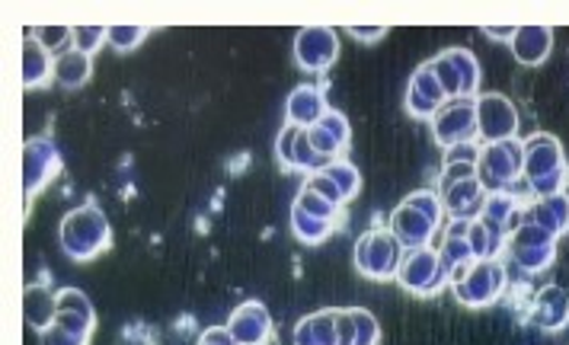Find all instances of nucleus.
I'll return each mask as SVG.
<instances>
[{
    "mask_svg": "<svg viewBox=\"0 0 569 345\" xmlns=\"http://www.w3.org/2000/svg\"><path fill=\"white\" fill-rule=\"evenodd\" d=\"M521 151H525V183L538 199L557 195V192L567 189V154H563V144L553 134H531L528 141H521Z\"/></svg>",
    "mask_w": 569,
    "mask_h": 345,
    "instance_id": "nucleus-1",
    "label": "nucleus"
},
{
    "mask_svg": "<svg viewBox=\"0 0 569 345\" xmlns=\"http://www.w3.org/2000/svg\"><path fill=\"white\" fill-rule=\"evenodd\" d=\"M109 240H112L109 221L97 205H80L61 221V250L78 263L100 256Z\"/></svg>",
    "mask_w": 569,
    "mask_h": 345,
    "instance_id": "nucleus-2",
    "label": "nucleus"
},
{
    "mask_svg": "<svg viewBox=\"0 0 569 345\" xmlns=\"http://www.w3.org/2000/svg\"><path fill=\"white\" fill-rule=\"evenodd\" d=\"M441 199L436 192H413L410 199L400 202V209L390 217V231L400 237L407 250L413 246H429L441 221Z\"/></svg>",
    "mask_w": 569,
    "mask_h": 345,
    "instance_id": "nucleus-3",
    "label": "nucleus"
},
{
    "mask_svg": "<svg viewBox=\"0 0 569 345\" xmlns=\"http://www.w3.org/2000/svg\"><path fill=\"white\" fill-rule=\"evenodd\" d=\"M448 285L467 307H487L506 292V268L499 266V260H467L455 266Z\"/></svg>",
    "mask_w": 569,
    "mask_h": 345,
    "instance_id": "nucleus-4",
    "label": "nucleus"
},
{
    "mask_svg": "<svg viewBox=\"0 0 569 345\" xmlns=\"http://www.w3.org/2000/svg\"><path fill=\"white\" fill-rule=\"evenodd\" d=\"M525 176V151L521 141H499L480 148L477 180L487 192H509Z\"/></svg>",
    "mask_w": 569,
    "mask_h": 345,
    "instance_id": "nucleus-5",
    "label": "nucleus"
},
{
    "mask_svg": "<svg viewBox=\"0 0 569 345\" xmlns=\"http://www.w3.org/2000/svg\"><path fill=\"white\" fill-rule=\"evenodd\" d=\"M403 253L407 246L400 243V237L390 227H378V231L362 234L356 243V266L368 278H397Z\"/></svg>",
    "mask_w": 569,
    "mask_h": 345,
    "instance_id": "nucleus-6",
    "label": "nucleus"
},
{
    "mask_svg": "<svg viewBox=\"0 0 569 345\" xmlns=\"http://www.w3.org/2000/svg\"><path fill=\"white\" fill-rule=\"evenodd\" d=\"M397 282L413 294H436L448 282L445 268H441V253L436 246H413L403 253L400 268H397Z\"/></svg>",
    "mask_w": 569,
    "mask_h": 345,
    "instance_id": "nucleus-7",
    "label": "nucleus"
},
{
    "mask_svg": "<svg viewBox=\"0 0 569 345\" xmlns=\"http://www.w3.org/2000/svg\"><path fill=\"white\" fill-rule=\"evenodd\" d=\"M432 129L439 138L441 148H461L470 144L480 129H477V100L470 97H458V100H448L445 106L432 115Z\"/></svg>",
    "mask_w": 569,
    "mask_h": 345,
    "instance_id": "nucleus-8",
    "label": "nucleus"
},
{
    "mask_svg": "<svg viewBox=\"0 0 569 345\" xmlns=\"http://www.w3.org/2000/svg\"><path fill=\"white\" fill-rule=\"evenodd\" d=\"M509 253L525 272H543L557 256V237L531 221H521L509 234Z\"/></svg>",
    "mask_w": 569,
    "mask_h": 345,
    "instance_id": "nucleus-9",
    "label": "nucleus"
},
{
    "mask_svg": "<svg viewBox=\"0 0 569 345\" xmlns=\"http://www.w3.org/2000/svg\"><path fill=\"white\" fill-rule=\"evenodd\" d=\"M436 68V78H439L441 90L448 100H458V97H473L477 83H480V64L473 52L467 49H448L432 61Z\"/></svg>",
    "mask_w": 569,
    "mask_h": 345,
    "instance_id": "nucleus-10",
    "label": "nucleus"
},
{
    "mask_svg": "<svg viewBox=\"0 0 569 345\" xmlns=\"http://www.w3.org/2000/svg\"><path fill=\"white\" fill-rule=\"evenodd\" d=\"M477 129L487 144L499 141H516L518 134V109L502 93H483L477 97Z\"/></svg>",
    "mask_w": 569,
    "mask_h": 345,
    "instance_id": "nucleus-11",
    "label": "nucleus"
},
{
    "mask_svg": "<svg viewBox=\"0 0 569 345\" xmlns=\"http://www.w3.org/2000/svg\"><path fill=\"white\" fill-rule=\"evenodd\" d=\"M339 54L337 32L327 27H308L295 39V58L305 71H327Z\"/></svg>",
    "mask_w": 569,
    "mask_h": 345,
    "instance_id": "nucleus-12",
    "label": "nucleus"
},
{
    "mask_svg": "<svg viewBox=\"0 0 569 345\" xmlns=\"http://www.w3.org/2000/svg\"><path fill=\"white\" fill-rule=\"evenodd\" d=\"M276 151H279V160H282L284 166H291V170H311V173H320L323 166H330V160H323L313 151L308 129L291 125V122H288L282 129V134H279Z\"/></svg>",
    "mask_w": 569,
    "mask_h": 345,
    "instance_id": "nucleus-13",
    "label": "nucleus"
},
{
    "mask_svg": "<svg viewBox=\"0 0 569 345\" xmlns=\"http://www.w3.org/2000/svg\"><path fill=\"white\" fill-rule=\"evenodd\" d=\"M228 329H231L237 345H262L269 339L272 319H269V311L259 301H247V304H240L231 314Z\"/></svg>",
    "mask_w": 569,
    "mask_h": 345,
    "instance_id": "nucleus-14",
    "label": "nucleus"
},
{
    "mask_svg": "<svg viewBox=\"0 0 569 345\" xmlns=\"http://www.w3.org/2000/svg\"><path fill=\"white\" fill-rule=\"evenodd\" d=\"M54 323L68 333H74L80 339H90V329H93V307L87 301V294H80L78 288H64L58 292V314Z\"/></svg>",
    "mask_w": 569,
    "mask_h": 345,
    "instance_id": "nucleus-15",
    "label": "nucleus"
},
{
    "mask_svg": "<svg viewBox=\"0 0 569 345\" xmlns=\"http://www.w3.org/2000/svg\"><path fill=\"white\" fill-rule=\"evenodd\" d=\"M439 199L441 209L451 214V217H467V221H473L477 214L483 212L487 189L480 186L477 176H470V180H461V183H455V186H448L445 192H439Z\"/></svg>",
    "mask_w": 569,
    "mask_h": 345,
    "instance_id": "nucleus-16",
    "label": "nucleus"
},
{
    "mask_svg": "<svg viewBox=\"0 0 569 345\" xmlns=\"http://www.w3.org/2000/svg\"><path fill=\"white\" fill-rule=\"evenodd\" d=\"M531 319L547 333H560L569 323V294L560 285L541 288L535 294V304H531Z\"/></svg>",
    "mask_w": 569,
    "mask_h": 345,
    "instance_id": "nucleus-17",
    "label": "nucleus"
},
{
    "mask_svg": "<svg viewBox=\"0 0 569 345\" xmlns=\"http://www.w3.org/2000/svg\"><path fill=\"white\" fill-rule=\"evenodd\" d=\"M407 103H410V109H413L416 115H436V112L448 103L439 78H436L432 61H429L426 68H419L413 74V80H410V93H407Z\"/></svg>",
    "mask_w": 569,
    "mask_h": 345,
    "instance_id": "nucleus-18",
    "label": "nucleus"
},
{
    "mask_svg": "<svg viewBox=\"0 0 569 345\" xmlns=\"http://www.w3.org/2000/svg\"><path fill=\"white\" fill-rule=\"evenodd\" d=\"M58 151H54L52 141H29L27 151H23V186H27V195H32L36 189L42 186L54 170H58Z\"/></svg>",
    "mask_w": 569,
    "mask_h": 345,
    "instance_id": "nucleus-19",
    "label": "nucleus"
},
{
    "mask_svg": "<svg viewBox=\"0 0 569 345\" xmlns=\"http://www.w3.org/2000/svg\"><path fill=\"white\" fill-rule=\"evenodd\" d=\"M525 221L543 227L547 234L560 237L569 231V195L567 192H557V195H547V199H538L528 212H525Z\"/></svg>",
    "mask_w": 569,
    "mask_h": 345,
    "instance_id": "nucleus-20",
    "label": "nucleus"
},
{
    "mask_svg": "<svg viewBox=\"0 0 569 345\" xmlns=\"http://www.w3.org/2000/svg\"><path fill=\"white\" fill-rule=\"evenodd\" d=\"M308 138H311L313 151L323 160L333 163V158H337L339 151L346 148V141H349V125H346V119L339 112H327L317 125L308 129Z\"/></svg>",
    "mask_w": 569,
    "mask_h": 345,
    "instance_id": "nucleus-21",
    "label": "nucleus"
},
{
    "mask_svg": "<svg viewBox=\"0 0 569 345\" xmlns=\"http://www.w3.org/2000/svg\"><path fill=\"white\" fill-rule=\"evenodd\" d=\"M550 49H553V29L550 27H518L512 35V52L528 68L543 64Z\"/></svg>",
    "mask_w": 569,
    "mask_h": 345,
    "instance_id": "nucleus-22",
    "label": "nucleus"
},
{
    "mask_svg": "<svg viewBox=\"0 0 569 345\" xmlns=\"http://www.w3.org/2000/svg\"><path fill=\"white\" fill-rule=\"evenodd\" d=\"M330 109L323 103V93L317 87H298L291 97H288V122L291 125H301V129H311L317 125Z\"/></svg>",
    "mask_w": 569,
    "mask_h": 345,
    "instance_id": "nucleus-23",
    "label": "nucleus"
},
{
    "mask_svg": "<svg viewBox=\"0 0 569 345\" xmlns=\"http://www.w3.org/2000/svg\"><path fill=\"white\" fill-rule=\"evenodd\" d=\"M339 311H317L295 326V345H337Z\"/></svg>",
    "mask_w": 569,
    "mask_h": 345,
    "instance_id": "nucleus-24",
    "label": "nucleus"
},
{
    "mask_svg": "<svg viewBox=\"0 0 569 345\" xmlns=\"http://www.w3.org/2000/svg\"><path fill=\"white\" fill-rule=\"evenodd\" d=\"M54 74V61L52 54L42 49L39 39L29 35L23 42V87H39Z\"/></svg>",
    "mask_w": 569,
    "mask_h": 345,
    "instance_id": "nucleus-25",
    "label": "nucleus"
},
{
    "mask_svg": "<svg viewBox=\"0 0 569 345\" xmlns=\"http://www.w3.org/2000/svg\"><path fill=\"white\" fill-rule=\"evenodd\" d=\"M54 80L64 90H80L90 80V54L68 52L54 61Z\"/></svg>",
    "mask_w": 569,
    "mask_h": 345,
    "instance_id": "nucleus-26",
    "label": "nucleus"
},
{
    "mask_svg": "<svg viewBox=\"0 0 569 345\" xmlns=\"http://www.w3.org/2000/svg\"><path fill=\"white\" fill-rule=\"evenodd\" d=\"M58 314V294L42 292V288H29L27 292V319L36 329L52 326Z\"/></svg>",
    "mask_w": 569,
    "mask_h": 345,
    "instance_id": "nucleus-27",
    "label": "nucleus"
},
{
    "mask_svg": "<svg viewBox=\"0 0 569 345\" xmlns=\"http://www.w3.org/2000/svg\"><path fill=\"white\" fill-rule=\"evenodd\" d=\"M291 231H295V237L301 240V243H320V240L333 231V221L311 217V214H305L301 209H291Z\"/></svg>",
    "mask_w": 569,
    "mask_h": 345,
    "instance_id": "nucleus-28",
    "label": "nucleus"
},
{
    "mask_svg": "<svg viewBox=\"0 0 569 345\" xmlns=\"http://www.w3.org/2000/svg\"><path fill=\"white\" fill-rule=\"evenodd\" d=\"M36 39L42 42V49L54 54V61L61 54L74 52V27H39L36 29Z\"/></svg>",
    "mask_w": 569,
    "mask_h": 345,
    "instance_id": "nucleus-29",
    "label": "nucleus"
},
{
    "mask_svg": "<svg viewBox=\"0 0 569 345\" xmlns=\"http://www.w3.org/2000/svg\"><path fill=\"white\" fill-rule=\"evenodd\" d=\"M323 173L337 183L346 202H349V199H356V192H359V186H362V176H359V170H356V166L333 160L330 166H323Z\"/></svg>",
    "mask_w": 569,
    "mask_h": 345,
    "instance_id": "nucleus-30",
    "label": "nucleus"
},
{
    "mask_svg": "<svg viewBox=\"0 0 569 345\" xmlns=\"http://www.w3.org/2000/svg\"><path fill=\"white\" fill-rule=\"evenodd\" d=\"M295 209H301V212L311 214V217H323V221H333L339 212V205L327 202L323 195H317L311 189H301V195L295 199Z\"/></svg>",
    "mask_w": 569,
    "mask_h": 345,
    "instance_id": "nucleus-31",
    "label": "nucleus"
},
{
    "mask_svg": "<svg viewBox=\"0 0 569 345\" xmlns=\"http://www.w3.org/2000/svg\"><path fill=\"white\" fill-rule=\"evenodd\" d=\"M109 29L103 27H74V52L93 54L106 42Z\"/></svg>",
    "mask_w": 569,
    "mask_h": 345,
    "instance_id": "nucleus-32",
    "label": "nucleus"
},
{
    "mask_svg": "<svg viewBox=\"0 0 569 345\" xmlns=\"http://www.w3.org/2000/svg\"><path fill=\"white\" fill-rule=\"evenodd\" d=\"M352 317H356V345H378V319L371 317L362 307H352Z\"/></svg>",
    "mask_w": 569,
    "mask_h": 345,
    "instance_id": "nucleus-33",
    "label": "nucleus"
},
{
    "mask_svg": "<svg viewBox=\"0 0 569 345\" xmlns=\"http://www.w3.org/2000/svg\"><path fill=\"white\" fill-rule=\"evenodd\" d=\"M470 176H477V163L473 160H448V166H445V173H441L439 180V192L461 183V180H470Z\"/></svg>",
    "mask_w": 569,
    "mask_h": 345,
    "instance_id": "nucleus-34",
    "label": "nucleus"
},
{
    "mask_svg": "<svg viewBox=\"0 0 569 345\" xmlns=\"http://www.w3.org/2000/svg\"><path fill=\"white\" fill-rule=\"evenodd\" d=\"M148 35V27H109V42L119 49V52H131L141 39Z\"/></svg>",
    "mask_w": 569,
    "mask_h": 345,
    "instance_id": "nucleus-35",
    "label": "nucleus"
},
{
    "mask_svg": "<svg viewBox=\"0 0 569 345\" xmlns=\"http://www.w3.org/2000/svg\"><path fill=\"white\" fill-rule=\"evenodd\" d=\"M305 189H311V192H317V195H323L327 202H333V205H342L346 199H342V192H339V186L320 170V173H311V180L305 183Z\"/></svg>",
    "mask_w": 569,
    "mask_h": 345,
    "instance_id": "nucleus-36",
    "label": "nucleus"
},
{
    "mask_svg": "<svg viewBox=\"0 0 569 345\" xmlns=\"http://www.w3.org/2000/svg\"><path fill=\"white\" fill-rule=\"evenodd\" d=\"M39 339H42V345H87V339H80V336H74V333L61 329L58 323L46 326V329H39Z\"/></svg>",
    "mask_w": 569,
    "mask_h": 345,
    "instance_id": "nucleus-37",
    "label": "nucleus"
},
{
    "mask_svg": "<svg viewBox=\"0 0 569 345\" xmlns=\"http://www.w3.org/2000/svg\"><path fill=\"white\" fill-rule=\"evenodd\" d=\"M337 345H356V317H352V307L337 314Z\"/></svg>",
    "mask_w": 569,
    "mask_h": 345,
    "instance_id": "nucleus-38",
    "label": "nucleus"
},
{
    "mask_svg": "<svg viewBox=\"0 0 569 345\" xmlns=\"http://www.w3.org/2000/svg\"><path fill=\"white\" fill-rule=\"evenodd\" d=\"M199 345H237V343H233V336L228 326H224V329H221V326H211V329H206V333H202Z\"/></svg>",
    "mask_w": 569,
    "mask_h": 345,
    "instance_id": "nucleus-39",
    "label": "nucleus"
},
{
    "mask_svg": "<svg viewBox=\"0 0 569 345\" xmlns=\"http://www.w3.org/2000/svg\"><path fill=\"white\" fill-rule=\"evenodd\" d=\"M349 35H359L362 42H378L381 35H388V29L385 27H375V29H362V27H349Z\"/></svg>",
    "mask_w": 569,
    "mask_h": 345,
    "instance_id": "nucleus-40",
    "label": "nucleus"
},
{
    "mask_svg": "<svg viewBox=\"0 0 569 345\" xmlns=\"http://www.w3.org/2000/svg\"><path fill=\"white\" fill-rule=\"evenodd\" d=\"M516 29L518 27H483V32H487V35H492V39H496V35H499V39H509V42H512V35H516Z\"/></svg>",
    "mask_w": 569,
    "mask_h": 345,
    "instance_id": "nucleus-41",
    "label": "nucleus"
}]
</instances>
